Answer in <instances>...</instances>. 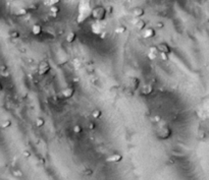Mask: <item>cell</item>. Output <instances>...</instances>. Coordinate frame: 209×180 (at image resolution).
I'll use <instances>...</instances> for the list:
<instances>
[{"instance_id":"obj_1","label":"cell","mask_w":209,"mask_h":180,"mask_svg":"<svg viewBox=\"0 0 209 180\" xmlns=\"http://www.w3.org/2000/svg\"><path fill=\"white\" fill-rule=\"evenodd\" d=\"M92 4L91 0H80L78 4V18L77 22L83 24L91 16Z\"/></svg>"},{"instance_id":"obj_2","label":"cell","mask_w":209,"mask_h":180,"mask_svg":"<svg viewBox=\"0 0 209 180\" xmlns=\"http://www.w3.org/2000/svg\"><path fill=\"white\" fill-rule=\"evenodd\" d=\"M106 14H107V13H106V9H105V7H103V6L98 5V6H95L94 8H92L91 16L96 22L104 21L106 18Z\"/></svg>"},{"instance_id":"obj_3","label":"cell","mask_w":209,"mask_h":180,"mask_svg":"<svg viewBox=\"0 0 209 180\" xmlns=\"http://www.w3.org/2000/svg\"><path fill=\"white\" fill-rule=\"evenodd\" d=\"M171 133H172V131H171L170 127H168L167 125L164 124V125L160 126V128L157 130L156 135H157V138L159 139H161V141H165V139H167V138H170Z\"/></svg>"},{"instance_id":"obj_4","label":"cell","mask_w":209,"mask_h":180,"mask_svg":"<svg viewBox=\"0 0 209 180\" xmlns=\"http://www.w3.org/2000/svg\"><path fill=\"white\" fill-rule=\"evenodd\" d=\"M51 69V65L47 60H43V61L40 62L39 67H38V73L40 75H45L50 71Z\"/></svg>"},{"instance_id":"obj_5","label":"cell","mask_w":209,"mask_h":180,"mask_svg":"<svg viewBox=\"0 0 209 180\" xmlns=\"http://www.w3.org/2000/svg\"><path fill=\"white\" fill-rule=\"evenodd\" d=\"M91 32L92 34H94L96 36H100L102 34V32H104L103 26L100 25L99 22H95L91 25Z\"/></svg>"},{"instance_id":"obj_6","label":"cell","mask_w":209,"mask_h":180,"mask_svg":"<svg viewBox=\"0 0 209 180\" xmlns=\"http://www.w3.org/2000/svg\"><path fill=\"white\" fill-rule=\"evenodd\" d=\"M76 93V90L74 86H66L65 89L62 90V97H64V99H71L74 97Z\"/></svg>"},{"instance_id":"obj_7","label":"cell","mask_w":209,"mask_h":180,"mask_svg":"<svg viewBox=\"0 0 209 180\" xmlns=\"http://www.w3.org/2000/svg\"><path fill=\"white\" fill-rule=\"evenodd\" d=\"M122 160V156L119 153H114L106 158V162L107 163H119Z\"/></svg>"},{"instance_id":"obj_8","label":"cell","mask_w":209,"mask_h":180,"mask_svg":"<svg viewBox=\"0 0 209 180\" xmlns=\"http://www.w3.org/2000/svg\"><path fill=\"white\" fill-rule=\"evenodd\" d=\"M139 86H140V79H139L138 78H130L129 86H130L131 91H133V92L137 91Z\"/></svg>"},{"instance_id":"obj_9","label":"cell","mask_w":209,"mask_h":180,"mask_svg":"<svg viewBox=\"0 0 209 180\" xmlns=\"http://www.w3.org/2000/svg\"><path fill=\"white\" fill-rule=\"evenodd\" d=\"M142 32H143L144 39H151L155 36V34H156V33H155V30L153 28H145Z\"/></svg>"},{"instance_id":"obj_10","label":"cell","mask_w":209,"mask_h":180,"mask_svg":"<svg viewBox=\"0 0 209 180\" xmlns=\"http://www.w3.org/2000/svg\"><path fill=\"white\" fill-rule=\"evenodd\" d=\"M157 49H158V52L159 53H166V54H170V47L168 46V44H166V43H160L158 46H156Z\"/></svg>"},{"instance_id":"obj_11","label":"cell","mask_w":209,"mask_h":180,"mask_svg":"<svg viewBox=\"0 0 209 180\" xmlns=\"http://www.w3.org/2000/svg\"><path fill=\"white\" fill-rule=\"evenodd\" d=\"M152 92H153V86L151 84H147L143 86V89H142V95L144 96H149L152 94Z\"/></svg>"},{"instance_id":"obj_12","label":"cell","mask_w":209,"mask_h":180,"mask_svg":"<svg viewBox=\"0 0 209 180\" xmlns=\"http://www.w3.org/2000/svg\"><path fill=\"white\" fill-rule=\"evenodd\" d=\"M145 14V9L142 8V7H135L133 9V15L135 16V18H142Z\"/></svg>"},{"instance_id":"obj_13","label":"cell","mask_w":209,"mask_h":180,"mask_svg":"<svg viewBox=\"0 0 209 180\" xmlns=\"http://www.w3.org/2000/svg\"><path fill=\"white\" fill-rule=\"evenodd\" d=\"M31 31H32L33 35L39 36V35H41V33H42V26H41V25H39V24H35V25H33Z\"/></svg>"},{"instance_id":"obj_14","label":"cell","mask_w":209,"mask_h":180,"mask_svg":"<svg viewBox=\"0 0 209 180\" xmlns=\"http://www.w3.org/2000/svg\"><path fill=\"white\" fill-rule=\"evenodd\" d=\"M135 26H136V28L139 30V31H143V30L146 28V22L143 21V19L139 18L138 21L135 22Z\"/></svg>"},{"instance_id":"obj_15","label":"cell","mask_w":209,"mask_h":180,"mask_svg":"<svg viewBox=\"0 0 209 180\" xmlns=\"http://www.w3.org/2000/svg\"><path fill=\"white\" fill-rule=\"evenodd\" d=\"M76 39H77V34L72 31L69 32L68 34L66 35V38H65L66 42H68V43H74L76 41Z\"/></svg>"},{"instance_id":"obj_16","label":"cell","mask_w":209,"mask_h":180,"mask_svg":"<svg viewBox=\"0 0 209 180\" xmlns=\"http://www.w3.org/2000/svg\"><path fill=\"white\" fill-rule=\"evenodd\" d=\"M14 14L18 15V16H25L28 14V9L25 8V7H21V8H18L16 10L14 11Z\"/></svg>"},{"instance_id":"obj_17","label":"cell","mask_w":209,"mask_h":180,"mask_svg":"<svg viewBox=\"0 0 209 180\" xmlns=\"http://www.w3.org/2000/svg\"><path fill=\"white\" fill-rule=\"evenodd\" d=\"M91 115L94 119H99V118H101V116H102V111L100 109H95L92 111Z\"/></svg>"},{"instance_id":"obj_18","label":"cell","mask_w":209,"mask_h":180,"mask_svg":"<svg viewBox=\"0 0 209 180\" xmlns=\"http://www.w3.org/2000/svg\"><path fill=\"white\" fill-rule=\"evenodd\" d=\"M35 124H36V126H37V127H42V126H44V124H45V119L43 118V117L36 118Z\"/></svg>"},{"instance_id":"obj_19","label":"cell","mask_w":209,"mask_h":180,"mask_svg":"<svg viewBox=\"0 0 209 180\" xmlns=\"http://www.w3.org/2000/svg\"><path fill=\"white\" fill-rule=\"evenodd\" d=\"M0 126H1L2 128H8L11 126V121L9 119H5L3 120V121H1V123H0Z\"/></svg>"},{"instance_id":"obj_20","label":"cell","mask_w":209,"mask_h":180,"mask_svg":"<svg viewBox=\"0 0 209 180\" xmlns=\"http://www.w3.org/2000/svg\"><path fill=\"white\" fill-rule=\"evenodd\" d=\"M127 31H128V29L125 26H118L117 28L115 29V33H117V34H125Z\"/></svg>"},{"instance_id":"obj_21","label":"cell","mask_w":209,"mask_h":180,"mask_svg":"<svg viewBox=\"0 0 209 180\" xmlns=\"http://www.w3.org/2000/svg\"><path fill=\"white\" fill-rule=\"evenodd\" d=\"M0 73H1V75L3 78H8L9 76V71L6 66H2V67L0 68Z\"/></svg>"},{"instance_id":"obj_22","label":"cell","mask_w":209,"mask_h":180,"mask_svg":"<svg viewBox=\"0 0 209 180\" xmlns=\"http://www.w3.org/2000/svg\"><path fill=\"white\" fill-rule=\"evenodd\" d=\"M60 11V8H59L58 5H50V12L51 13H55V14H57Z\"/></svg>"},{"instance_id":"obj_23","label":"cell","mask_w":209,"mask_h":180,"mask_svg":"<svg viewBox=\"0 0 209 180\" xmlns=\"http://www.w3.org/2000/svg\"><path fill=\"white\" fill-rule=\"evenodd\" d=\"M72 131H74L76 134H79V133H81L82 131H83V128H82V126L81 125H79V124H76L75 126H74V128H72Z\"/></svg>"},{"instance_id":"obj_24","label":"cell","mask_w":209,"mask_h":180,"mask_svg":"<svg viewBox=\"0 0 209 180\" xmlns=\"http://www.w3.org/2000/svg\"><path fill=\"white\" fill-rule=\"evenodd\" d=\"M9 36L11 37L12 39H18V38H19V33L18 32V31H11V32H9Z\"/></svg>"},{"instance_id":"obj_25","label":"cell","mask_w":209,"mask_h":180,"mask_svg":"<svg viewBox=\"0 0 209 180\" xmlns=\"http://www.w3.org/2000/svg\"><path fill=\"white\" fill-rule=\"evenodd\" d=\"M158 54H155V53H151V52H148V58L150 60H155L157 58Z\"/></svg>"},{"instance_id":"obj_26","label":"cell","mask_w":209,"mask_h":180,"mask_svg":"<svg viewBox=\"0 0 209 180\" xmlns=\"http://www.w3.org/2000/svg\"><path fill=\"white\" fill-rule=\"evenodd\" d=\"M160 58L161 60H163V61H167L168 59H170V56L166 53H160Z\"/></svg>"},{"instance_id":"obj_27","label":"cell","mask_w":209,"mask_h":180,"mask_svg":"<svg viewBox=\"0 0 209 180\" xmlns=\"http://www.w3.org/2000/svg\"><path fill=\"white\" fill-rule=\"evenodd\" d=\"M149 52H151V53H155V54H159L158 49H157L156 46H152V47L149 48Z\"/></svg>"},{"instance_id":"obj_28","label":"cell","mask_w":209,"mask_h":180,"mask_svg":"<svg viewBox=\"0 0 209 180\" xmlns=\"http://www.w3.org/2000/svg\"><path fill=\"white\" fill-rule=\"evenodd\" d=\"M50 5H58L60 3V0H48Z\"/></svg>"},{"instance_id":"obj_29","label":"cell","mask_w":209,"mask_h":180,"mask_svg":"<svg viewBox=\"0 0 209 180\" xmlns=\"http://www.w3.org/2000/svg\"><path fill=\"white\" fill-rule=\"evenodd\" d=\"M84 174H85V175L90 176V175H92V174H93V171H92L91 169H86L85 171H84Z\"/></svg>"},{"instance_id":"obj_30","label":"cell","mask_w":209,"mask_h":180,"mask_svg":"<svg viewBox=\"0 0 209 180\" xmlns=\"http://www.w3.org/2000/svg\"><path fill=\"white\" fill-rule=\"evenodd\" d=\"M13 174L18 176V177H21V176H23V172L21 171V170H15V171L13 172Z\"/></svg>"},{"instance_id":"obj_31","label":"cell","mask_w":209,"mask_h":180,"mask_svg":"<svg viewBox=\"0 0 209 180\" xmlns=\"http://www.w3.org/2000/svg\"><path fill=\"white\" fill-rule=\"evenodd\" d=\"M105 9H106V13H112V11H113V7H112V6H108V7Z\"/></svg>"},{"instance_id":"obj_32","label":"cell","mask_w":209,"mask_h":180,"mask_svg":"<svg viewBox=\"0 0 209 180\" xmlns=\"http://www.w3.org/2000/svg\"><path fill=\"white\" fill-rule=\"evenodd\" d=\"M23 155H24V157H26V158H29V157L31 156V153L29 151H24L23 152Z\"/></svg>"},{"instance_id":"obj_33","label":"cell","mask_w":209,"mask_h":180,"mask_svg":"<svg viewBox=\"0 0 209 180\" xmlns=\"http://www.w3.org/2000/svg\"><path fill=\"white\" fill-rule=\"evenodd\" d=\"M95 127H96V124H95V123H93V122H90V123H89V128H90L91 130H93V129H95Z\"/></svg>"},{"instance_id":"obj_34","label":"cell","mask_w":209,"mask_h":180,"mask_svg":"<svg viewBox=\"0 0 209 180\" xmlns=\"http://www.w3.org/2000/svg\"><path fill=\"white\" fill-rule=\"evenodd\" d=\"M38 7L39 6L37 4H32V5H30L29 9H33V10H35V9H38Z\"/></svg>"},{"instance_id":"obj_35","label":"cell","mask_w":209,"mask_h":180,"mask_svg":"<svg viewBox=\"0 0 209 180\" xmlns=\"http://www.w3.org/2000/svg\"><path fill=\"white\" fill-rule=\"evenodd\" d=\"M163 26H164L163 22H157V24H156V28L157 29H162Z\"/></svg>"},{"instance_id":"obj_36","label":"cell","mask_w":209,"mask_h":180,"mask_svg":"<svg viewBox=\"0 0 209 180\" xmlns=\"http://www.w3.org/2000/svg\"><path fill=\"white\" fill-rule=\"evenodd\" d=\"M153 120H154L155 122H159V121H160V120H161V118L159 117V116H157V115H156V116H155V117L153 118Z\"/></svg>"},{"instance_id":"obj_37","label":"cell","mask_w":209,"mask_h":180,"mask_svg":"<svg viewBox=\"0 0 209 180\" xmlns=\"http://www.w3.org/2000/svg\"><path fill=\"white\" fill-rule=\"evenodd\" d=\"M105 36H106V32H102V34L100 35V38H101V39H104V38H105Z\"/></svg>"},{"instance_id":"obj_38","label":"cell","mask_w":209,"mask_h":180,"mask_svg":"<svg viewBox=\"0 0 209 180\" xmlns=\"http://www.w3.org/2000/svg\"><path fill=\"white\" fill-rule=\"evenodd\" d=\"M49 14H50L51 16H53V18H56V16H57V14H55V13H51V12H49Z\"/></svg>"},{"instance_id":"obj_39","label":"cell","mask_w":209,"mask_h":180,"mask_svg":"<svg viewBox=\"0 0 209 180\" xmlns=\"http://www.w3.org/2000/svg\"><path fill=\"white\" fill-rule=\"evenodd\" d=\"M2 89H3V86H2V84H1V82H0V92L2 91Z\"/></svg>"}]
</instances>
